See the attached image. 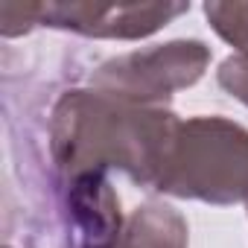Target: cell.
Masks as SVG:
<instances>
[{
	"mask_svg": "<svg viewBox=\"0 0 248 248\" xmlns=\"http://www.w3.org/2000/svg\"><path fill=\"white\" fill-rule=\"evenodd\" d=\"M204 15L219 38L239 53L248 50V3H204Z\"/></svg>",
	"mask_w": 248,
	"mask_h": 248,
	"instance_id": "6",
	"label": "cell"
},
{
	"mask_svg": "<svg viewBox=\"0 0 248 248\" xmlns=\"http://www.w3.org/2000/svg\"><path fill=\"white\" fill-rule=\"evenodd\" d=\"M108 248H187V225L167 204H143Z\"/></svg>",
	"mask_w": 248,
	"mask_h": 248,
	"instance_id": "5",
	"label": "cell"
},
{
	"mask_svg": "<svg viewBox=\"0 0 248 248\" xmlns=\"http://www.w3.org/2000/svg\"><path fill=\"white\" fill-rule=\"evenodd\" d=\"M216 79H219V85H222L231 96H236L242 105H248V50L228 56V59L219 64Z\"/></svg>",
	"mask_w": 248,
	"mask_h": 248,
	"instance_id": "7",
	"label": "cell"
},
{
	"mask_svg": "<svg viewBox=\"0 0 248 248\" xmlns=\"http://www.w3.org/2000/svg\"><path fill=\"white\" fill-rule=\"evenodd\" d=\"M181 120L164 105H138L105 91H67L50 117V155L62 178L123 170L155 190Z\"/></svg>",
	"mask_w": 248,
	"mask_h": 248,
	"instance_id": "1",
	"label": "cell"
},
{
	"mask_svg": "<svg viewBox=\"0 0 248 248\" xmlns=\"http://www.w3.org/2000/svg\"><path fill=\"white\" fill-rule=\"evenodd\" d=\"M155 190L210 204L248 199V132L222 117L181 123Z\"/></svg>",
	"mask_w": 248,
	"mask_h": 248,
	"instance_id": "2",
	"label": "cell"
},
{
	"mask_svg": "<svg viewBox=\"0 0 248 248\" xmlns=\"http://www.w3.org/2000/svg\"><path fill=\"white\" fill-rule=\"evenodd\" d=\"M187 9L190 3H35V24L93 38H143Z\"/></svg>",
	"mask_w": 248,
	"mask_h": 248,
	"instance_id": "4",
	"label": "cell"
},
{
	"mask_svg": "<svg viewBox=\"0 0 248 248\" xmlns=\"http://www.w3.org/2000/svg\"><path fill=\"white\" fill-rule=\"evenodd\" d=\"M207 62L210 50L202 41H170L99 64L91 76V88L138 105H161L172 91L199 82Z\"/></svg>",
	"mask_w": 248,
	"mask_h": 248,
	"instance_id": "3",
	"label": "cell"
}]
</instances>
